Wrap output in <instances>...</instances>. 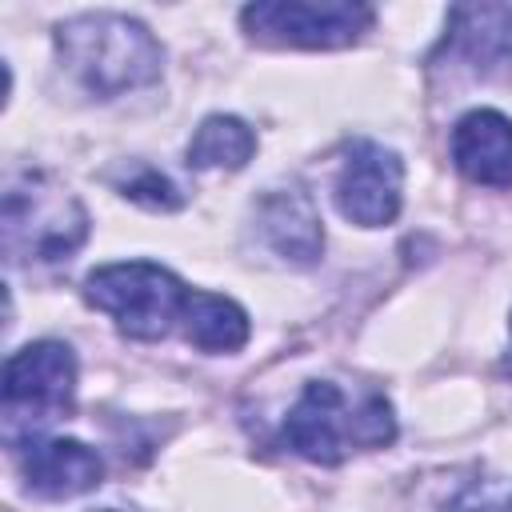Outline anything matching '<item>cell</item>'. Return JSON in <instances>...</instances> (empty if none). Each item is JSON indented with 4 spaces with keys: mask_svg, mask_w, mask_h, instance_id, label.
<instances>
[{
    "mask_svg": "<svg viewBox=\"0 0 512 512\" xmlns=\"http://www.w3.org/2000/svg\"><path fill=\"white\" fill-rule=\"evenodd\" d=\"M372 20L376 12L360 0H260L240 8L248 40L268 48H348Z\"/></svg>",
    "mask_w": 512,
    "mask_h": 512,
    "instance_id": "obj_6",
    "label": "cell"
},
{
    "mask_svg": "<svg viewBox=\"0 0 512 512\" xmlns=\"http://www.w3.org/2000/svg\"><path fill=\"white\" fill-rule=\"evenodd\" d=\"M440 512H504L488 492H480V488H468V492H460L452 504H444Z\"/></svg>",
    "mask_w": 512,
    "mask_h": 512,
    "instance_id": "obj_15",
    "label": "cell"
},
{
    "mask_svg": "<svg viewBox=\"0 0 512 512\" xmlns=\"http://www.w3.org/2000/svg\"><path fill=\"white\" fill-rule=\"evenodd\" d=\"M60 64L80 88L112 100L132 88H148L164 72V48L148 24L124 12H80L56 24Z\"/></svg>",
    "mask_w": 512,
    "mask_h": 512,
    "instance_id": "obj_1",
    "label": "cell"
},
{
    "mask_svg": "<svg viewBox=\"0 0 512 512\" xmlns=\"http://www.w3.org/2000/svg\"><path fill=\"white\" fill-rule=\"evenodd\" d=\"M104 512H116V508H104Z\"/></svg>",
    "mask_w": 512,
    "mask_h": 512,
    "instance_id": "obj_16",
    "label": "cell"
},
{
    "mask_svg": "<svg viewBox=\"0 0 512 512\" xmlns=\"http://www.w3.org/2000/svg\"><path fill=\"white\" fill-rule=\"evenodd\" d=\"M452 164L484 188H512V120L496 108H472L452 128Z\"/></svg>",
    "mask_w": 512,
    "mask_h": 512,
    "instance_id": "obj_11",
    "label": "cell"
},
{
    "mask_svg": "<svg viewBox=\"0 0 512 512\" xmlns=\"http://www.w3.org/2000/svg\"><path fill=\"white\" fill-rule=\"evenodd\" d=\"M76 404V356L60 340H36L4 364V436L16 444L20 428H44Z\"/></svg>",
    "mask_w": 512,
    "mask_h": 512,
    "instance_id": "obj_5",
    "label": "cell"
},
{
    "mask_svg": "<svg viewBox=\"0 0 512 512\" xmlns=\"http://www.w3.org/2000/svg\"><path fill=\"white\" fill-rule=\"evenodd\" d=\"M256 232L260 240L292 268H312L324 252V228L312 196L300 184L268 188L256 204Z\"/></svg>",
    "mask_w": 512,
    "mask_h": 512,
    "instance_id": "obj_9",
    "label": "cell"
},
{
    "mask_svg": "<svg viewBox=\"0 0 512 512\" xmlns=\"http://www.w3.org/2000/svg\"><path fill=\"white\" fill-rule=\"evenodd\" d=\"M180 332L200 352H240L252 336V324H248V312L232 296L192 288L184 300Z\"/></svg>",
    "mask_w": 512,
    "mask_h": 512,
    "instance_id": "obj_12",
    "label": "cell"
},
{
    "mask_svg": "<svg viewBox=\"0 0 512 512\" xmlns=\"http://www.w3.org/2000/svg\"><path fill=\"white\" fill-rule=\"evenodd\" d=\"M252 152H256V132L240 116L216 112V116L200 120V128L192 132L188 168H196V172H212V168L236 172V168H244L252 160Z\"/></svg>",
    "mask_w": 512,
    "mask_h": 512,
    "instance_id": "obj_13",
    "label": "cell"
},
{
    "mask_svg": "<svg viewBox=\"0 0 512 512\" xmlns=\"http://www.w3.org/2000/svg\"><path fill=\"white\" fill-rule=\"evenodd\" d=\"M88 208L48 172H20L4 188L0 244L12 264H56L88 240Z\"/></svg>",
    "mask_w": 512,
    "mask_h": 512,
    "instance_id": "obj_3",
    "label": "cell"
},
{
    "mask_svg": "<svg viewBox=\"0 0 512 512\" xmlns=\"http://www.w3.org/2000/svg\"><path fill=\"white\" fill-rule=\"evenodd\" d=\"M332 196L344 220L360 228H384L404 204V160L376 140H352L344 148Z\"/></svg>",
    "mask_w": 512,
    "mask_h": 512,
    "instance_id": "obj_7",
    "label": "cell"
},
{
    "mask_svg": "<svg viewBox=\"0 0 512 512\" xmlns=\"http://www.w3.org/2000/svg\"><path fill=\"white\" fill-rule=\"evenodd\" d=\"M192 288L176 272L152 260H120L88 272L84 300L116 320V328L132 340H164L180 316Z\"/></svg>",
    "mask_w": 512,
    "mask_h": 512,
    "instance_id": "obj_4",
    "label": "cell"
},
{
    "mask_svg": "<svg viewBox=\"0 0 512 512\" xmlns=\"http://www.w3.org/2000/svg\"><path fill=\"white\" fill-rule=\"evenodd\" d=\"M284 440L304 460L332 468L348 452L392 444L396 412L380 392H364L360 400H352L336 380H308L284 416Z\"/></svg>",
    "mask_w": 512,
    "mask_h": 512,
    "instance_id": "obj_2",
    "label": "cell"
},
{
    "mask_svg": "<svg viewBox=\"0 0 512 512\" xmlns=\"http://www.w3.org/2000/svg\"><path fill=\"white\" fill-rule=\"evenodd\" d=\"M116 192L140 208H152V212H176L184 208V192L172 176H164L160 168L152 164H132L120 180H116Z\"/></svg>",
    "mask_w": 512,
    "mask_h": 512,
    "instance_id": "obj_14",
    "label": "cell"
},
{
    "mask_svg": "<svg viewBox=\"0 0 512 512\" xmlns=\"http://www.w3.org/2000/svg\"><path fill=\"white\" fill-rule=\"evenodd\" d=\"M24 488L44 500H72L104 480V460L84 440H32L20 460Z\"/></svg>",
    "mask_w": 512,
    "mask_h": 512,
    "instance_id": "obj_10",
    "label": "cell"
},
{
    "mask_svg": "<svg viewBox=\"0 0 512 512\" xmlns=\"http://www.w3.org/2000/svg\"><path fill=\"white\" fill-rule=\"evenodd\" d=\"M464 68L472 80H496L512 72V8L508 4H456L448 12V36L436 56Z\"/></svg>",
    "mask_w": 512,
    "mask_h": 512,
    "instance_id": "obj_8",
    "label": "cell"
}]
</instances>
